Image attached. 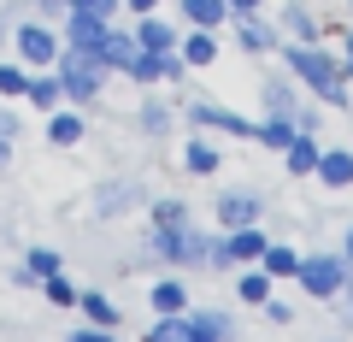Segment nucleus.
<instances>
[{
	"mask_svg": "<svg viewBox=\"0 0 353 342\" xmlns=\"http://www.w3.org/2000/svg\"><path fill=\"white\" fill-rule=\"evenodd\" d=\"M136 124H141V130H148V136H153V142H159V136H165V130H171V124H176V113H171V106H165V101H153V95H148V101H141V113H136Z\"/></svg>",
	"mask_w": 353,
	"mask_h": 342,
	"instance_id": "c85d7f7f",
	"label": "nucleus"
},
{
	"mask_svg": "<svg viewBox=\"0 0 353 342\" xmlns=\"http://www.w3.org/2000/svg\"><path fill=\"white\" fill-rule=\"evenodd\" d=\"M12 142H18V136H0V165L12 160Z\"/></svg>",
	"mask_w": 353,
	"mask_h": 342,
	"instance_id": "ea45409f",
	"label": "nucleus"
},
{
	"mask_svg": "<svg viewBox=\"0 0 353 342\" xmlns=\"http://www.w3.org/2000/svg\"><path fill=\"white\" fill-rule=\"evenodd\" d=\"M236 41H241V53H271V48H277L271 24H265V18H253V12L236 18Z\"/></svg>",
	"mask_w": 353,
	"mask_h": 342,
	"instance_id": "f3484780",
	"label": "nucleus"
},
{
	"mask_svg": "<svg viewBox=\"0 0 353 342\" xmlns=\"http://www.w3.org/2000/svg\"><path fill=\"white\" fill-rule=\"evenodd\" d=\"M24 266H30V278H53V272H65V260H59V248H30L24 254Z\"/></svg>",
	"mask_w": 353,
	"mask_h": 342,
	"instance_id": "2f4dec72",
	"label": "nucleus"
},
{
	"mask_svg": "<svg viewBox=\"0 0 353 342\" xmlns=\"http://www.w3.org/2000/svg\"><path fill=\"white\" fill-rule=\"evenodd\" d=\"M218 165H224V153H218L212 136H194L189 148H183V171H189V178H212Z\"/></svg>",
	"mask_w": 353,
	"mask_h": 342,
	"instance_id": "2eb2a0df",
	"label": "nucleus"
},
{
	"mask_svg": "<svg viewBox=\"0 0 353 342\" xmlns=\"http://www.w3.org/2000/svg\"><path fill=\"white\" fill-rule=\"evenodd\" d=\"M148 248L165 266H206V260H212V236L194 230V225H153Z\"/></svg>",
	"mask_w": 353,
	"mask_h": 342,
	"instance_id": "f03ea898",
	"label": "nucleus"
},
{
	"mask_svg": "<svg viewBox=\"0 0 353 342\" xmlns=\"http://www.w3.org/2000/svg\"><path fill=\"white\" fill-rule=\"evenodd\" d=\"M183 118H189L194 130H224V136L259 142V124H253L248 113H230V106H218V101H183Z\"/></svg>",
	"mask_w": 353,
	"mask_h": 342,
	"instance_id": "423d86ee",
	"label": "nucleus"
},
{
	"mask_svg": "<svg viewBox=\"0 0 353 342\" xmlns=\"http://www.w3.org/2000/svg\"><path fill=\"white\" fill-rule=\"evenodd\" d=\"M236 295H241L248 307H265V301H271V272H265L259 260H253V266H241V278H236Z\"/></svg>",
	"mask_w": 353,
	"mask_h": 342,
	"instance_id": "6ab92c4d",
	"label": "nucleus"
},
{
	"mask_svg": "<svg viewBox=\"0 0 353 342\" xmlns=\"http://www.w3.org/2000/svg\"><path fill=\"white\" fill-rule=\"evenodd\" d=\"M41 12H65V6H71V0H36Z\"/></svg>",
	"mask_w": 353,
	"mask_h": 342,
	"instance_id": "58836bf2",
	"label": "nucleus"
},
{
	"mask_svg": "<svg viewBox=\"0 0 353 342\" xmlns=\"http://www.w3.org/2000/svg\"><path fill=\"white\" fill-rule=\"evenodd\" d=\"M347 83H353V71H347Z\"/></svg>",
	"mask_w": 353,
	"mask_h": 342,
	"instance_id": "79ce46f5",
	"label": "nucleus"
},
{
	"mask_svg": "<svg viewBox=\"0 0 353 342\" xmlns=\"http://www.w3.org/2000/svg\"><path fill=\"white\" fill-rule=\"evenodd\" d=\"M347 6H353V0H347Z\"/></svg>",
	"mask_w": 353,
	"mask_h": 342,
	"instance_id": "37998d69",
	"label": "nucleus"
},
{
	"mask_svg": "<svg viewBox=\"0 0 353 342\" xmlns=\"http://www.w3.org/2000/svg\"><path fill=\"white\" fill-rule=\"evenodd\" d=\"M176 12L189 18L194 30H218L230 18V6H224V0H176Z\"/></svg>",
	"mask_w": 353,
	"mask_h": 342,
	"instance_id": "412c9836",
	"label": "nucleus"
},
{
	"mask_svg": "<svg viewBox=\"0 0 353 342\" xmlns=\"http://www.w3.org/2000/svg\"><path fill=\"white\" fill-rule=\"evenodd\" d=\"M294 283H301L306 295H318V301H336V295L353 283V260L347 254H301Z\"/></svg>",
	"mask_w": 353,
	"mask_h": 342,
	"instance_id": "7ed1b4c3",
	"label": "nucleus"
},
{
	"mask_svg": "<svg viewBox=\"0 0 353 342\" xmlns=\"http://www.w3.org/2000/svg\"><path fill=\"white\" fill-rule=\"evenodd\" d=\"M318 153H324V148L312 142V130H294L289 148H283V165H289L294 178H312V171H318Z\"/></svg>",
	"mask_w": 353,
	"mask_h": 342,
	"instance_id": "f8f14e48",
	"label": "nucleus"
},
{
	"mask_svg": "<svg viewBox=\"0 0 353 342\" xmlns=\"http://www.w3.org/2000/svg\"><path fill=\"white\" fill-rule=\"evenodd\" d=\"M77 307H83L88 325H101V330L118 325V307H112V295H106V289H83V295H77Z\"/></svg>",
	"mask_w": 353,
	"mask_h": 342,
	"instance_id": "b1692460",
	"label": "nucleus"
},
{
	"mask_svg": "<svg viewBox=\"0 0 353 342\" xmlns=\"http://www.w3.org/2000/svg\"><path fill=\"white\" fill-rule=\"evenodd\" d=\"M59 30H48V24H36V18H18V30H12V53L30 65V71H48L53 59H59Z\"/></svg>",
	"mask_w": 353,
	"mask_h": 342,
	"instance_id": "39448f33",
	"label": "nucleus"
},
{
	"mask_svg": "<svg viewBox=\"0 0 353 342\" xmlns=\"http://www.w3.org/2000/svg\"><path fill=\"white\" fill-rule=\"evenodd\" d=\"M148 307H153V313H189V289H183L176 278H159L148 289Z\"/></svg>",
	"mask_w": 353,
	"mask_h": 342,
	"instance_id": "4be33fe9",
	"label": "nucleus"
},
{
	"mask_svg": "<svg viewBox=\"0 0 353 342\" xmlns=\"http://www.w3.org/2000/svg\"><path fill=\"white\" fill-rule=\"evenodd\" d=\"M0 136H18V118L6 113V106H0Z\"/></svg>",
	"mask_w": 353,
	"mask_h": 342,
	"instance_id": "e433bc0d",
	"label": "nucleus"
},
{
	"mask_svg": "<svg viewBox=\"0 0 353 342\" xmlns=\"http://www.w3.org/2000/svg\"><path fill=\"white\" fill-rule=\"evenodd\" d=\"M259 213H265V201H259L253 189H224V195H218V225H224V230L259 225Z\"/></svg>",
	"mask_w": 353,
	"mask_h": 342,
	"instance_id": "9b49d317",
	"label": "nucleus"
},
{
	"mask_svg": "<svg viewBox=\"0 0 353 342\" xmlns=\"http://www.w3.org/2000/svg\"><path fill=\"white\" fill-rule=\"evenodd\" d=\"M283 30H289V41H318V18H312V6H283Z\"/></svg>",
	"mask_w": 353,
	"mask_h": 342,
	"instance_id": "a878e982",
	"label": "nucleus"
},
{
	"mask_svg": "<svg viewBox=\"0 0 353 342\" xmlns=\"http://www.w3.org/2000/svg\"><path fill=\"white\" fill-rule=\"evenodd\" d=\"M130 53H136V36H124V30H106V36H101V48L88 53V59L101 65V71H124V65H130Z\"/></svg>",
	"mask_w": 353,
	"mask_h": 342,
	"instance_id": "4468645a",
	"label": "nucleus"
},
{
	"mask_svg": "<svg viewBox=\"0 0 353 342\" xmlns=\"http://www.w3.org/2000/svg\"><path fill=\"white\" fill-rule=\"evenodd\" d=\"M341 53H347V59H341V71H353V30H347V41H341Z\"/></svg>",
	"mask_w": 353,
	"mask_h": 342,
	"instance_id": "4c0bfd02",
	"label": "nucleus"
},
{
	"mask_svg": "<svg viewBox=\"0 0 353 342\" xmlns=\"http://www.w3.org/2000/svg\"><path fill=\"white\" fill-rule=\"evenodd\" d=\"M53 77H59V89H65V101H71V106H94V95H101V65L88 59L83 48H59Z\"/></svg>",
	"mask_w": 353,
	"mask_h": 342,
	"instance_id": "20e7f679",
	"label": "nucleus"
},
{
	"mask_svg": "<svg viewBox=\"0 0 353 342\" xmlns=\"http://www.w3.org/2000/svg\"><path fill=\"white\" fill-rule=\"evenodd\" d=\"M24 89H30V65L0 59V101H24Z\"/></svg>",
	"mask_w": 353,
	"mask_h": 342,
	"instance_id": "cd10ccee",
	"label": "nucleus"
},
{
	"mask_svg": "<svg viewBox=\"0 0 353 342\" xmlns=\"http://www.w3.org/2000/svg\"><path fill=\"white\" fill-rule=\"evenodd\" d=\"M341 248H347V260H353V225H347V236H341Z\"/></svg>",
	"mask_w": 353,
	"mask_h": 342,
	"instance_id": "a19ab883",
	"label": "nucleus"
},
{
	"mask_svg": "<svg viewBox=\"0 0 353 342\" xmlns=\"http://www.w3.org/2000/svg\"><path fill=\"white\" fill-rule=\"evenodd\" d=\"M41 295H48L53 307H77V295H83V289H77L65 272H53V278H41Z\"/></svg>",
	"mask_w": 353,
	"mask_h": 342,
	"instance_id": "473e14b6",
	"label": "nucleus"
},
{
	"mask_svg": "<svg viewBox=\"0 0 353 342\" xmlns=\"http://www.w3.org/2000/svg\"><path fill=\"white\" fill-rule=\"evenodd\" d=\"M283 59H289V71L301 77V83H306L324 106H347L353 83H347V71H341V59H336L330 48H318V41H289V48H283Z\"/></svg>",
	"mask_w": 353,
	"mask_h": 342,
	"instance_id": "f257e3e1",
	"label": "nucleus"
},
{
	"mask_svg": "<svg viewBox=\"0 0 353 342\" xmlns=\"http://www.w3.org/2000/svg\"><path fill=\"white\" fill-rule=\"evenodd\" d=\"M176 41H183V36H176V30L165 24V18H153V12H141V24H136V48H153V53H171Z\"/></svg>",
	"mask_w": 353,
	"mask_h": 342,
	"instance_id": "a211bd4d",
	"label": "nucleus"
},
{
	"mask_svg": "<svg viewBox=\"0 0 353 342\" xmlns=\"http://www.w3.org/2000/svg\"><path fill=\"white\" fill-rule=\"evenodd\" d=\"M171 53H176V48H171ZM124 71L136 77L141 89H153V83H165V53H153V48H136V53H130V65H124Z\"/></svg>",
	"mask_w": 353,
	"mask_h": 342,
	"instance_id": "aec40b11",
	"label": "nucleus"
},
{
	"mask_svg": "<svg viewBox=\"0 0 353 342\" xmlns=\"http://www.w3.org/2000/svg\"><path fill=\"white\" fill-rule=\"evenodd\" d=\"M265 242L271 236H265L259 225H236L224 242H212V260H206V266H253V260L265 254Z\"/></svg>",
	"mask_w": 353,
	"mask_h": 342,
	"instance_id": "6e6552de",
	"label": "nucleus"
},
{
	"mask_svg": "<svg viewBox=\"0 0 353 342\" xmlns=\"http://www.w3.org/2000/svg\"><path fill=\"white\" fill-rule=\"evenodd\" d=\"M141 201H148V189H141L136 178H112V183L94 189V213H101V218H124L130 207H141Z\"/></svg>",
	"mask_w": 353,
	"mask_h": 342,
	"instance_id": "1a4fd4ad",
	"label": "nucleus"
},
{
	"mask_svg": "<svg viewBox=\"0 0 353 342\" xmlns=\"http://www.w3.org/2000/svg\"><path fill=\"white\" fill-rule=\"evenodd\" d=\"M236 319L230 313H189V342H212V336H230Z\"/></svg>",
	"mask_w": 353,
	"mask_h": 342,
	"instance_id": "393cba45",
	"label": "nucleus"
},
{
	"mask_svg": "<svg viewBox=\"0 0 353 342\" xmlns=\"http://www.w3.org/2000/svg\"><path fill=\"white\" fill-rule=\"evenodd\" d=\"M124 12H159V0H124Z\"/></svg>",
	"mask_w": 353,
	"mask_h": 342,
	"instance_id": "c9c22d12",
	"label": "nucleus"
},
{
	"mask_svg": "<svg viewBox=\"0 0 353 342\" xmlns=\"http://www.w3.org/2000/svg\"><path fill=\"white\" fill-rule=\"evenodd\" d=\"M265 319H271V325H289L294 307H289V301H265Z\"/></svg>",
	"mask_w": 353,
	"mask_h": 342,
	"instance_id": "72a5a7b5",
	"label": "nucleus"
},
{
	"mask_svg": "<svg viewBox=\"0 0 353 342\" xmlns=\"http://www.w3.org/2000/svg\"><path fill=\"white\" fill-rule=\"evenodd\" d=\"M148 213H153V225H189V201L183 195H159Z\"/></svg>",
	"mask_w": 353,
	"mask_h": 342,
	"instance_id": "7c9ffc66",
	"label": "nucleus"
},
{
	"mask_svg": "<svg viewBox=\"0 0 353 342\" xmlns=\"http://www.w3.org/2000/svg\"><path fill=\"white\" fill-rule=\"evenodd\" d=\"M106 30H112L106 18H94V12H77V6H65V36H59V41H65V48H83V53H94Z\"/></svg>",
	"mask_w": 353,
	"mask_h": 342,
	"instance_id": "9d476101",
	"label": "nucleus"
},
{
	"mask_svg": "<svg viewBox=\"0 0 353 342\" xmlns=\"http://www.w3.org/2000/svg\"><path fill=\"white\" fill-rule=\"evenodd\" d=\"M230 6V18H241V12H259V0H224Z\"/></svg>",
	"mask_w": 353,
	"mask_h": 342,
	"instance_id": "f704fd0d",
	"label": "nucleus"
},
{
	"mask_svg": "<svg viewBox=\"0 0 353 342\" xmlns=\"http://www.w3.org/2000/svg\"><path fill=\"white\" fill-rule=\"evenodd\" d=\"M312 178L324 183V189H347V183H353V153H347V148H324Z\"/></svg>",
	"mask_w": 353,
	"mask_h": 342,
	"instance_id": "ddd939ff",
	"label": "nucleus"
},
{
	"mask_svg": "<svg viewBox=\"0 0 353 342\" xmlns=\"http://www.w3.org/2000/svg\"><path fill=\"white\" fill-rule=\"evenodd\" d=\"M24 101H30V106H41V113H53V106L65 101V89H59V77H53V65H48V71H36V77H30V89H24Z\"/></svg>",
	"mask_w": 353,
	"mask_h": 342,
	"instance_id": "5701e85b",
	"label": "nucleus"
},
{
	"mask_svg": "<svg viewBox=\"0 0 353 342\" xmlns=\"http://www.w3.org/2000/svg\"><path fill=\"white\" fill-rule=\"evenodd\" d=\"M83 113H71V106H53L48 113V142L53 148H77V142H83Z\"/></svg>",
	"mask_w": 353,
	"mask_h": 342,
	"instance_id": "dca6fc26",
	"label": "nucleus"
},
{
	"mask_svg": "<svg viewBox=\"0 0 353 342\" xmlns=\"http://www.w3.org/2000/svg\"><path fill=\"white\" fill-rule=\"evenodd\" d=\"M265 118L294 124V130H318V113H312V106H301L294 83H283V77H271V83H265Z\"/></svg>",
	"mask_w": 353,
	"mask_h": 342,
	"instance_id": "0eeeda50",
	"label": "nucleus"
},
{
	"mask_svg": "<svg viewBox=\"0 0 353 342\" xmlns=\"http://www.w3.org/2000/svg\"><path fill=\"white\" fill-rule=\"evenodd\" d=\"M259 266L271 272V278H294V272H301V254H294V248H283V242H265Z\"/></svg>",
	"mask_w": 353,
	"mask_h": 342,
	"instance_id": "bb28decb",
	"label": "nucleus"
},
{
	"mask_svg": "<svg viewBox=\"0 0 353 342\" xmlns=\"http://www.w3.org/2000/svg\"><path fill=\"white\" fill-rule=\"evenodd\" d=\"M176 53H183L189 65H212V59H218V41H212V30H194V36L176 41Z\"/></svg>",
	"mask_w": 353,
	"mask_h": 342,
	"instance_id": "c756f323",
	"label": "nucleus"
}]
</instances>
